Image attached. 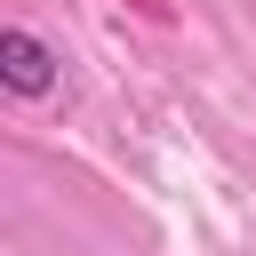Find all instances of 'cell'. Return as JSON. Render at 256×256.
<instances>
[{
    "mask_svg": "<svg viewBox=\"0 0 256 256\" xmlns=\"http://www.w3.org/2000/svg\"><path fill=\"white\" fill-rule=\"evenodd\" d=\"M56 64H64V56H56L40 32H24V24L0 32V80H8L16 96H48V88H56Z\"/></svg>",
    "mask_w": 256,
    "mask_h": 256,
    "instance_id": "1",
    "label": "cell"
}]
</instances>
